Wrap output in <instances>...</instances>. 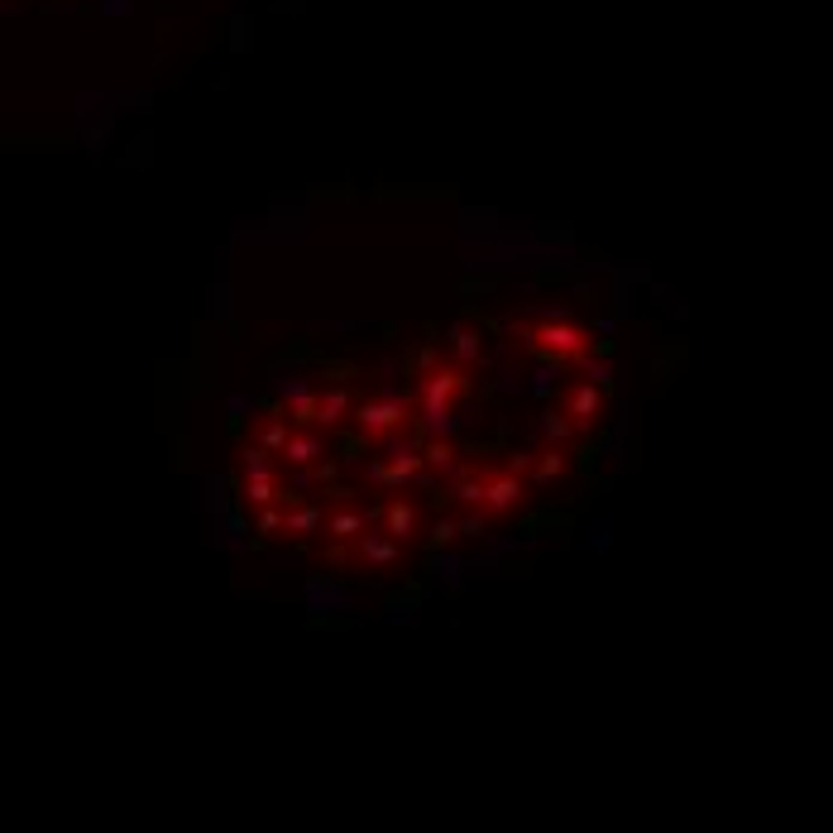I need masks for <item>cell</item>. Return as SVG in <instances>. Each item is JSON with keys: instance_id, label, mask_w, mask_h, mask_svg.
Returning <instances> with one entry per match:
<instances>
[{"instance_id": "obj_1", "label": "cell", "mask_w": 833, "mask_h": 833, "mask_svg": "<svg viewBox=\"0 0 833 833\" xmlns=\"http://www.w3.org/2000/svg\"><path fill=\"white\" fill-rule=\"evenodd\" d=\"M470 393V369H460L455 359H441V350H416L412 365V402H416V426L422 436H451L455 408Z\"/></svg>"}, {"instance_id": "obj_2", "label": "cell", "mask_w": 833, "mask_h": 833, "mask_svg": "<svg viewBox=\"0 0 833 833\" xmlns=\"http://www.w3.org/2000/svg\"><path fill=\"white\" fill-rule=\"evenodd\" d=\"M527 350L556 369H574L594 355V330L566 312H546L527 326Z\"/></svg>"}, {"instance_id": "obj_3", "label": "cell", "mask_w": 833, "mask_h": 833, "mask_svg": "<svg viewBox=\"0 0 833 833\" xmlns=\"http://www.w3.org/2000/svg\"><path fill=\"white\" fill-rule=\"evenodd\" d=\"M412 422H416V402L408 393H398V388H383V393H373V398H359L350 431H355V441L379 445V441H393L398 431H408Z\"/></svg>"}, {"instance_id": "obj_4", "label": "cell", "mask_w": 833, "mask_h": 833, "mask_svg": "<svg viewBox=\"0 0 833 833\" xmlns=\"http://www.w3.org/2000/svg\"><path fill=\"white\" fill-rule=\"evenodd\" d=\"M330 494H336V503H330V517H326V560L330 566H345V560H350V551H355V541L365 537V531L379 523V513H369V508H359L355 503V494L350 488H330Z\"/></svg>"}, {"instance_id": "obj_5", "label": "cell", "mask_w": 833, "mask_h": 833, "mask_svg": "<svg viewBox=\"0 0 833 833\" xmlns=\"http://www.w3.org/2000/svg\"><path fill=\"white\" fill-rule=\"evenodd\" d=\"M527 503H531V479H527V470H517L513 460H503V465H488L484 503H479V508L488 513V523H508V517L527 513Z\"/></svg>"}, {"instance_id": "obj_6", "label": "cell", "mask_w": 833, "mask_h": 833, "mask_svg": "<svg viewBox=\"0 0 833 833\" xmlns=\"http://www.w3.org/2000/svg\"><path fill=\"white\" fill-rule=\"evenodd\" d=\"M426 451H422V436L416 441H388V455L383 460H373L369 474H373V484L379 488H393V494H402V488H412V484H422L426 479Z\"/></svg>"}, {"instance_id": "obj_7", "label": "cell", "mask_w": 833, "mask_h": 833, "mask_svg": "<svg viewBox=\"0 0 833 833\" xmlns=\"http://www.w3.org/2000/svg\"><path fill=\"white\" fill-rule=\"evenodd\" d=\"M560 412L574 422L580 436H594L603 426V416H609V388L594 383V379H574L566 388V398H560Z\"/></svg>"}, {"instance_id": "obj_8", "label": "cell", "mask_w": 833, "mask_h": 833, "mask_svg": "<svg viewBox=\"0 0 833 833\" xmlns=\"http://www.w3.org/2000/svg\"><path fill=\"white\" fill-rule=\"evenodd\" d=\"M321 373H330V383H321V412H316V426H326V431H340V426H350V416L359 408V398H355V369L350 365H326Z\"/></svg>"}, {"instance_id": "obj_9", "label": "cell", "mask_w": 833, "mask_h": 833, "mask_svg": "<svg viewBox=\"0 0 833 833\" xmlns=\"http://www.w3.org/2000/svg\"><path fill=\"white\" fill-rule=\"evenodd\" d=\"M379 527L388 531V537H398L402 546H416L431 531L426 523V503L422 498H412V494H393L379 508Z\"/></svg>"}, {"instance_id": "obj_10", "label": "cell", "mask_w": 833, "mask_h": 833, "mask_svg": "<svg viewBox=\"0 0 833 833\" xmlns=\"http://www.w3.org/2000/svg\"><path fill=\"white\" fill-rule=\"evenodd\" d=\"M350 560H355V566L365 570V574H393V570L402 566V560H408V546H402L398 537H388V531H383L379 523H373V527L365 531V537L355 541Z\"/></svg>"}, {"instance_id": "obj_11", "label": "cell", "mask_w": 833, "mask_h": 833, "mask_svg": "<svg viewBox=\"0 0 833 833\" xmlns=\"http://www.w3.org/2000/svg\"><path fill=\"white\" fill-rule=\"evenodd\" d=\"M330 431L326 426H293V441H287V451H283V465L287 470H302V474H312L316 465H326V441Z\"/></svg>"}, {"instance_id": "obj_12", "label": "cell", "mask_w": 833, "mask_h": 833, "mask_svg": "<svg viewBox=\"0 0 833 833\" xmlns=\"http://www.w3.org/2000/svg\"><path fill=\"white\" fill-rule=\"evenodd\" d=\"M484 355H488V345H484V330L479 326L455 321L451 330H445V359H455L460 369H479Z\"/></svg>"}, {"instance_id": "obj_13", "label": "cell", "mask_w": 833, "mask_h": 833, "mask_svg": "<svg viewBox=\"0 0 833 833\" xmlns=\"http://www.w3.org/2000/svg\"><path fill=\"white\" fill-rule=\"evenodd\" d=\"M326 517L330 508H321L316 498H293L287 503V527H283V541H312L316 531H326Z\"/></svg>"}, {"instance_id": "obj_14", "label": "cell", "mask_w": 833, "mask_h": 833, "mask_svg": "<svg viewBox=\"0 0 833 833\" xmlns=\"http://www.w3.org/2000/svg\"><path fill=\"white\" fill-rule=\"evenodd\" d=\"M570 474V451L566 445H537L531 451V470H527V479H531V488H551V484H560Z\"/></svg>"}, {"instance_id": "obj_15", "label": "cell", "mask_w": 833, "mask_h": 833, "mask_svg": "<svg viewBox=\"0 0 833 833\" xmlns=\"http://www.w3.org/2000/svg\"><path fill=\"white\" fill-rule=\"evenodd\" d=\"M235 479H283V460L259 441H244L235 451Z\"/></svg>"}, {"instance_id": "obj_16", "label": "cell", "mask_w": 833, "mask_h": 833, "mask_svg": "<svg viewBox=\"0 0 833 833\" xmlns=\"http://www.w3.org/2000/svg\"><path fill=\"white\" fill-rule=\"evenodd\" d=\"M250 441H259V445H264V451H273V455L283 460L287 441H293V422H287V416H283L278 402H273V408H264V416H259V422H254V436H250Z\"/></svg>"}, {"instance_id": "obj_17", "label": "cell", "mask_w": 833, "mask_h": 833, "mask_svg": "<svg viewBox=\"0 0 833 833\" xmlns=\"http://www.w3.org/2000/svg\"><path fill=\"white\" fill-rule=\"evenodd\" d=\"M240 484V498H244V508H254V513H264V508H278V503H293L297 494L287 488L283 479H235Z\"/></svg>"}, {"instance_id": "obj_18", "label": "cell", "mask_w": 833, "mask_h": 833, "mask_svg": "<svg viewBox=\"0 0 833 833\" xmlns=\"http://www.w3.org/2000/svg\"><path fill=\"white\" fill-rule=\"evenodd\" d=\"M484 479H488V465H474V460H470V465L451 479L445 494H451L455 508H479V503H484Z\"/></svg>"}, {"instance_id": "obj_19", "label": "cell", "mask_w": 833, "mask_h": 833, "mask_svg": "<svg viewBox=\"0 0 833 833\" xmlns=\"http://www.w3.org/2000/svg\"><path fill=\"white\" fill-rule=\"evenodd\" d=\"M422 451H426L431 474H445V479H455V474L470 465V460H460L455 436H422Z\"/></svg>"}, {"instance_id": "obj_20", "label": "cell", "mask_w": 833, "mask_h": 833, "mask_svg": "<svg viewBox=\"0 0 833 833\" xmlns=\"http://www.w3.org/2000/svg\"><path fill=\"white\" fill-rule=\"evenodd\" d=\"M278 408H283V416L293 426H316V412H321V388L302 383V388H293V393H283Z\"/></svg>"}, {"instance_id": "obj_21", "label": "cell", "mask_w": 833, "mask_h": 833, "mask_svg": "<svg viewBox=\"0 0 833 833\" xmlns=\"http://www.w3.org/2000/svg\"><path fill=\"white\" fill-rule=\"evenodd\" d=\"M541 436H546V445H570L580 431H574V422L560 408H551V412H541Z\"/></svg>"}, {"instance_id": "obj_22", "label": "cell", "mask_w": 833, "mask_h": 833, "mask_svg": "<svg viewBox=\"0 0 833 833\" xmlns=\"http://www.w3.org/2000/svg\"><path fill=\"white\" fill-rule=\"evenodd\" d=\"M283 527H287V503H278V508H264L254 517V531L264 541H283Z\"/></svg>"}, {"instance_id": "obj_23", "label": "cell", "mask_w": 833, "mask_h": 833, "mask_svg": "<svg viewBox=\"0 0 833 833\" xmlns=\"http://www.w3.org/2000/svg\"><path fill=\"white\" fill-rule=\"evenodd\" d=\"M455 537H460V517H441V523H431V531H426V541L436 546V551L441 546H451Z\"/></svg>"}, {"instance_id": "obj_24", "label": "cell", "mask_w": 833, "mask_h": 833, "mask_svg": "<svg viewBox=\"0 0 833 833\" xmlns=\"http://www.w3.org/2000/svg\"><path fill=\"white\" fill-rule=\"evenodd\" d=\"M312 479H321V484H336V465H330V460H326V465H316V470H312Z\"/></svg>"}]
</instances>
